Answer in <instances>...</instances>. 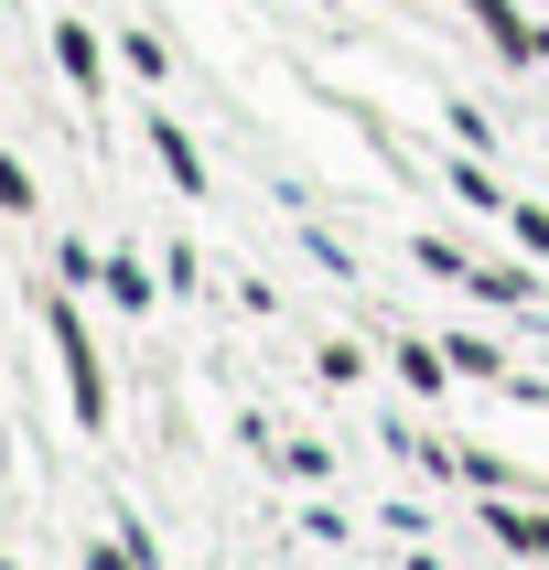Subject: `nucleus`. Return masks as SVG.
I'll list each match as a JSON object with an SVG mask.
<instances>
[{
    "label": "nucleus",
    "instance_id": "nucleus-1",
    "mask_svg": "<svg viewBox=\"0 0 549 570\" xmlns=\"http://www.w3.org/2000/svg\"><path fill=\"white\" fill-rule=\"evenodd\" d=\"M43 334H55V355H65V399H76V420L87 431H108V377H97V345H87V323H76V302H43Z\"/></svg>",
    "mask_w": 549,
    "mask_h": 570
},
{
    "label": "nucleus",
    "instance_id": "nucleus-2",
    "mask_svg": "<svg viewBox=\"0 0 549 570\" xmlns=\"http://www.w3.org/2000/svg\"><path fill=\"white\" fill-rule=\"evenodd\" d=\"M140 140H151V151H161V173H173V184H184V194H205V161H194L184 119H140Z\"/></svg>",
    "mask_w": 549,
    "mask_h": 570
},
{
    "label": "nucleus",
    "instance_id": "nucleus-3",
    "mask_svg": "<svg viewBox=\"0 0 549 570\" xmlns=\"http://www.w3.org/2000/svg\"><path fill=\"white\" fill-rule=\"evenodd\" d=\"M452 377H484V387H507V355H496V345H484V334H452Z\"/></svg>",
    "mask_w": 549,
    "mask_h": 570
},
{
    "label": "nucleus",
    "instance_id": "nucleus-4",
    "mask_svg": "<svg viewBox=\"0 0 549 570\" xmlns=\"http://www.w3.org/2000/svg\"><path fill=\"white\" fill-rule=\"evenodd\" d=\"M55 65L76 76V87H97V32L87 22H55Z\"/></svg>",
    "mask_w": 549,
    "mask_h": 570
},
{
    "label": "nucleus",
    "instance_id": "nucleus-5",
    "mask_svg": "<svg viewBox=\"0 0 549 570\" xmlns=\"http://www.w3.org/2000/svg\"><path fill=\"white\" fill-rule=\"evenodd\" d=\"M463 291H474V302H539L528 269H484V258H474V281H463Z\"/></svg>",
    "mask_w": 549,
    "mask_h": 570
},
{
    "label": "nucleus",
    "instance_id": "nucleus-6",
    "mask_svg": "<svg viewBox=\"0 0 549 570\" xmlns=\"http://www.w3.org/2000/svg\"><path fill=\"white\" fill-rule=\"evenodd\" d=\"M484 528L507 549H549V517H528V507H484Z\"/></svg>",
    "mask_w": 549,
    "mask_h": 570
},
{
    "label": "nucleus",
    "instance_id": "nucleus-7",
    "mask_svg": "<svg viewBox=\"0 0 549 570\" xmlns=\"http://www.w3.org/2000/svg\"><path fill=\"white\" fill-rule=\"evenodd\" d=\"M108 302H119V313H151V269H140V258H108Z\"/></svg>",
    "mask_w": 549,
    "mask_h": 570
},
{
    "label": "nucleus",
    "instance_id": "nucleus-8",
    "mask_svg": "<svg viewBox=\"0 0 549 570\" xmlns=\"http://www.w3.org/2000/svg\"><path fill=\"white\" fill-rule=\"evenodd\" d=\"M399 377H410L420 399H442V377H452V355H431V345H399Z\"/></svg>",
    "mask_w": 549,
    "mask_h": 570
},
{
    "label": "nucleus",
    "instance_id": "nucleus-9",
    "mask_svg": "<svg viewBox=\"0 0 549 570\" xmlns=\"http://www.w3.org/2000/svg\"><path fill=\"white\" fill-rule=\"evenodd\" d=\"M507 226H517V248H528V258H549V205H507Z\"/></svg>",
    "mask_w": 549,
    "mask_h": 570
},
{
    "label": "nucleus",
    "instance_id": "nucleus-10",
    "mask_svg": "<svg viewBox=\"0 0 549 570\" xmlns=\"http://www.w3.org/2000/svg\"><path fill=\"white\" fill-rule=\"evenodd\" d=\"M452 194H463V205H484V216H507V194H496V184H484V173H474V161H452Z\"/></svg>",
    "mask_w": 549,
    "mask_h": 570
},
{
    "label": "nucleus",
    "instance_id": "nucleus-11",
    "mask_svg": "<svg viewBox=\"0 0 549 570\" xmlns=\"http://www.w3.org/2000/svg\"><path fill=\"white\" fill-rule=\"evenodd\" d=\"M0 205H11V216H32V205H43V194H32V173H22V161H0Z\"/></svg>",
    "mask_w": 549,
    "mask_h": 570
},
{
    "label": "nucleus",
    "instance_id": "nucleus-12",
    "mask_svg": "<svg viewBox=\"0 0 549 570\" xmlns=\"http://www.w3.org/2000/svg\"><path fill=\"white\" fill-rule=\"evenodd\" d=\"M87 570H151V560H140L129 539H108V549H87Z\"/></svg>",
    "mask_w": 549,
    "mask_h": 570
}]
</instances>
